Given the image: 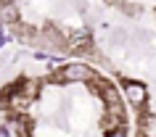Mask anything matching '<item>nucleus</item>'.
I'll list each match as a JSON object with an SVG mask.
<instances>
[{
  "label": "nucleus",
  "mask_w": 156,
  "mask_h": 137,
  "mask_svg": "<svg viewBox=\"0 0 156 137\" xmlns=\"http://www.w3.org/2000/svg\"><path fill=\"white\" fill-rule=\"evenodd\" d=\"M143 3H146V5H156V0H143Z\"/></svg>",
  "instance_id": "obj_1"
}]
</instances>
